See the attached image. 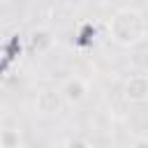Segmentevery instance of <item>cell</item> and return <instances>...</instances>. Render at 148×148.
I'll return each instance as SVG.
<instances>
[{"label": "cell", "mask_w": 148, "mask_h": 148, "mask_svg": "<svg viewBox=\"0 0 148 148\" xmlns=\"http://www.w3.org/2000/svg\"><path fill=\"white\" fill-rule=\"evenodd\" d=\"M21 132L16 127H2L0 132V148H21Z\"/></svg>", "instance_id": "6"}, {"label": "cell", "mask_w": 148, "mask_h": 148, "mask_svg": "<svg viewBox=\"0 0 148 148\" xmlns=\"http://www.w3.org/2000/svg\"><path fill=\"white\" fill-rule=\"evenodd\" d=\"M88 81L83 79V76H67L65 81H62V86H60V92H62V99H65V104L67 106H79L81 102H86V97H88Z\"/></svg>", "instance_id": "2"}, {"label": "cell", "mask_w": 148, "mask_h": 148, "mask_svg": "<svg viewBox=\"0 0 148 148\" xmlns=\"http://www.w3.org/2000/svg\"><path fill=\"white\" fill-rule=\"evenodd\" d=\"M60 148H92V146H90V141L83 139V136H69V139H65V143H62Z\"/></svg>", "instance_id": "7"}, {"label": "cell", "mask_w": 148, "mask_h": 148, "mask_svg": "<svg viewBox=\"0 0 148 148\" xmlns=\"http://www.w3.org/2000/svg\"><path fill=\"white\" fill-rule=\"evenodd\" d=\"M109 35L120 46H136L148 35V21L141 9L123 7L109 18Z\"/></svg>", "instance_id": "1"}, {"label": "cell", "mask_w": 148, "mask_h": 148, "mask_svg": "<svg viewBox=\"0 0 148 148\" xmlns=\"http://www.w3.org/2000/svg\"><path fill=\"white\" fill-rule=\"evenodd\" d=\"M53 44H56V37H53V32H51L49 28H44V25L35 28V30L28 35V49H30L32 53H37V56L51 51Z\"/></svg>", "instance_id": "5"}, {"label": "cell", "mask_w": 148, "mask_h": 148, "mask_svg": "<svg viewBox=\"0 0 148 148\" xmlns=\"http://www.w3.org/2000/svg\"><path fill=\"white\" fill-rule=\"evenodd\" d=\"M62 104L65 99H62L60 88H42L35 95V111L39 116H53L62 109Z\"/></svg>", "instance_id": "3"}, {"label": "cell", "mask_w": 148, "mask_h": 148, "mask_svg": "<svg viewBox=\"0 0 148 148\" xmlns=\"http://www.w3.org/2000/svg\"><path fill=\"white\" fill-rule=\"evenodd\" d=\"M130 148H148V134H139V136H134L132 143H130Z\"/></svg>", "instance_id": "8"}, {"label": "cell", "mask_w": 148, "mask_h": 148, "mask_svg": "<svg viewBox=\"0 0 148 148\" xmlns=\"http://www.w3.org/2000/svg\"><path fill=\"white\" fill-rule=\"evenodd\" d=\"M123 97L132 104H141L148 99V74H132L123 83Z\"/></svg>", "instance_id": "4"}]
</instances>
